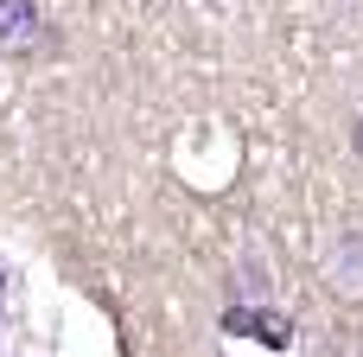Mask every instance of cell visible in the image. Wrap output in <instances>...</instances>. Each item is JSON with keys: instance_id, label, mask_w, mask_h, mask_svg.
<instances>
[{"instance_id": "6da1fadb", "label": "cell", "mask_w": 363, "mask_h": 357, "mask_svg": "<svg viewBox=\"0 0 363 357\" xmlns=\"http://www.w3.org/2000/svg\"><path fill=\"white\" fill-rule=\"evenodd\" d=\"M319 281H325V294L345 300V307H357V300H363V230H345V236L325 249Z\"/></svg>"}, {"instance_id": "7a4b0ae2", "label": "cell", "mask_w": 363, "mask_h": 357, "mask_svg": "<svg viewBox=\"0 0 363 357\" xmlns=\"http://www.w3.org/2000/svg\"><path fill=\"white\" fill-rule=\"evenodd\" d=\"M32 38H38V6L0 0V51H32Z\"/></svg>"}]
</instances>
